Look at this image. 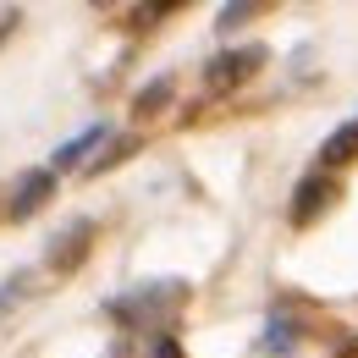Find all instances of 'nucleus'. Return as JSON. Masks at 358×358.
I'll use <instances>...</instances> for the list:
<instances>
[{"label":"nucleus","instance_id":"11","mask_svg":"<svg viewBox=\"0 0 358 358\" xmlns=\"http://www.w3.org/2000/svg\"><path fill=\"white\" fill-rule=\"evenodd\" d=\"M22 298H28V270H11V275L0 281V314H6V309H17Z\"/></svg>","mask_w":358,"mask_h":358},{"label":"nucleus","instance_id":"13","mask_svg":"<svg viewBox=\"0 0 358 358\" xmlns=\"http://www.w3.org/2000/svg\"><path fill=\"white\" fill-rule=\"evenodd\" d=\"M149 358H182L177 336H166V331H160V336H155V353H149Z\"/></svg>","mask_w":358,"mask_h":358},{"label":"nucleus","instance_id":"5","mask_svg":"<svg viewBox=\"0 0 358 358\" xmlns=\"http://www.w3.org/2000/svg\"><path fill=\"white\" fill-rule=\"evenodd\" d=\"M336 199V187H331V177H303L298 187H292V221L309 226L314 215H325V204Z\"/></svg>","mask_w":358,"mask_h":358},{"label":"nucleus","instance_id":"9","mask_svg":"<svg viewBox=\"0 0 358 358\" xmlns=\"http://www.w3.org/2000/svg\"><path fill=\"white\" fill-rule=\"evenodd\" d=\"M166 99H171V78H155L149 89H138L133 116H155V110H166Z\"/></svg>","mask_w":358,"mask_h":358},{"label":"nucleus","instance_id":"4","mask_svg":"<svg viewBox=\"0 0 358 358\" xmlns=\"http://www.w3.org/2000/svg\"><path fill=\"white\" fill-rule=\"evenodd\" d=\"M50 199H55V171H28V177L17 182V193H11V221H34L39 210H45Z\"/></svg>","mask_w":358,"mask_h":358},{"label":"nucleus","instance_id":"10","mask_svg":"<svg viewBox=\"0 0 358 358\" xmlns=\"http://www.w3.org/2000/svg\"><path fill=\"white\" fill-rule=\"evenodd\" d=\"M138 149V138H116L110 149H99V160H89V177H99V171H110V166H122L127 155Z\"/></svg>","mask_w":358,"mask_h":358},{"label":"nucleus","instance_id":"8","mask_svg":"<svg viewBox=\"0 0 358 358\" xmlns=\"http://www.w3.org/2000/svg\"><path fill=\"white\" fill-rule=\"evenodd\" d=\"M292 348H298V325H292V320H270L265 336H259V353L281 358V353H292Z\"/></svg>","mask_w":358,"mask_h":358},{"label":"nucleus","instance_id":"12","mask_svg":"<svg viewBox=\"0 0 358 358\" xmlns=\"http://www.w3.org/2000/svg\"><path fill=\"white\" fill-rule=\"evenodd\" d=\"M248 17H254V6H248V0H243V6H221V34H231V28H237V22H248Z\"/></svg>","mask_w":358,"mask_h":358},{"label":"nucleus","instance_id":"2","mask_svg":"<svg viewBox=\"0 0 358 358\" xmlns=\"http://www.w3.org/2000/svg\"><path fill=\"white\" fill-rule=\"evenodd\" d=\"M254 66H265V45H248V50H226V55H215L210 66H204V83L215 94L237 89L243 78H254Z\"/></svg>","mask_w":358,"mask_h":358},{"label":"nucleus","instance_id":"6","mask_svg":"<svg viewBox=\"0 0 358 358\" xmlns=\"http://www.w3.org/2000/svg\"><path fill=\"white\" fill-rule=\"evenodd\" d=\"M353 160H358V116L342 122L336 133L320 143V166H353Z\"/></svg>","mask_w":358,"mask_h":358},{"label":"nucleus","instance_id":"1","mask_svg":"<svg viewBox=\"0 0 358 358\" xmlns=\"http://www.w3.org/2000/svg\"><path fill=\"white\" fill-rule=\"evenodd\" d=\"M182 298H187V281H149V287H133L127 298L105 303V314L122 320V325H155V320H166L177 309Z\"/></svg>","mask_w":358,"mask_h":358},{"label":"nucleus","instance_id":"7","mask_svg":"<svg viewBox=\"0 0 358 358\" xmlns=\"http://www.w3.org/2000/svg\"><path fill=\"white\" fill-rule=\"evenodd\" d=\"M105 138H110V127H105V122H94L89 133H78L72 143H61V149L50 155V171H66V166H78L89 149H99V143H105Z\"/></svg>","mask_w":358,"mask_h":358},{"label":"nucleus","instance_id":"3","mask_svg":"<svg viewBox=\"0 0 358 358\" xmlns=\"http://www.w3.org/2000/svg\"><path fill=\"white\" fill-rule=\"evenodd\" d=\"M89 243H94V221H72L55 243H50V270H61V275H72V270L89 259Z\"/></svg>","mask_w":358,"mask_h":358},{"label":"nucleus","instance_id":"14","mask_svg":"<svg viewBox=\"0 0 358 358\" xmlns=\"http://www.w3.org/2000/svg\"><path fill=\"white\" fill-rule=\"evenodd\" d=\"M11 28H17V11H6V17H0V39H6Z\"/></svg>","mask_w":358,"mask_h":358}]
</instances>
